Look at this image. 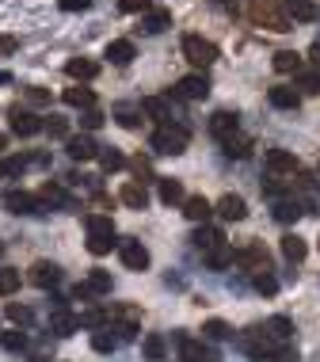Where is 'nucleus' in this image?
<instances>
[{
	"label": "nucleus",
	"instance_id": "nucleus-1",
	"mask_svg": "<svg viewBox=\"0 0 320 362\" xmlns=\"http://www.w3.org/2000/svg\"><path fill=\"white\" fill-rule=\"evenodd\" d=\"M187 141H191V130L183 123H164L153 130L149 145H153L160 157H180V153H187Z\"/></svg>",
	"mask_w": 320,
	"mask_h": 362
},
{
	"label": "nucleus",
	"instance_id": "nucleus-2",
	"mask_svg": "<svg viewBox=\"0 0 320 362\" xmlns=\"http://www.w3.org/2000/svg\"><path fill=\"white\" fill-rule=\"evenodd\" d=\"M111 248H115V222L107 214H92L88 217V252L107 255Z\"/></svg>",
	"mask_w": 320,
	"mask_h": 362
},
{
	"label": "nucleus",
	"instance_id": "nucleus-3",
	"mask_svg": "<svg viewBox=\"0 0 320 362\" xmlns=\"http://www.w3.org/2000/svg\"><path fill=\"white\" fill-rule=\"evenodd\" d=\"M183 58L195 69H210L213 61H217V46H213L210 39H202V34H187V39H183Z\"/></svg>",
	"mask_w": 320,
	"mask_h": 362
},
{
	"label": "nucleus",
	"instance_id": "nucleus-4",
	"mask_svg": "<svg viewBox=\"0 0 320 362\" xmlns=\"http://www.w3.org/2000/svg\"><path fill=\"white\" fill-rule=\"evenodd\" d=\"M252 19L255 23H263V27H271V31H290V16H286V8H279V4H275V0H259V4H255L252 8Z\"/></svg>",
	"mask_w": 320,
	"mask_h": 362
},
{
	"label": "nucleus",
	"instance_id": "nucleus-5",
	"mask_svg": "<svg viewBox=\"0 0 320 362\" xmlns=\"http://www.w3.org/2000/svg\"><path fill=\"white\" fill-rule=\"evenodd\" d=\"M267 175L271 180H294L297 175V160L294 153H286V149H267Z\"/></svg>",
	"mask_w": 320,
	"mask_h": 362
},
{
	"label": "nucleus",
	"instance_id": "nucleus-6",
	"mask_svg": "<svg viewBox=\"0 0 320 362\" xmlns=\"http://www.w3.org/2000/svg\"><path fill=\"white\" fill-rule=\"evenodd\" d=\"M206 96H210V81H206L202 73L183 76V81H175V88H172V99H183V103H195V99H206Z\"/></svg>",
	"mask_w": 320,
	"mask_h": 362
},
{
	"label": "nucleus",
	"instance_id": "nucleus-7",
	"mask_svg": "<svg viewBox=\"0 0 320 362\" xmlns=\"http://www.w3.org/2000/svg\"><path fill=\"white\" fill-rule=\"evenodd\" d=\"M4 210L8 214H42V198L39 195H27V191H8L4 195Z\"/></svg>",
	"mask_w": 320,
	"mask_h": 362
},
{
	"label": "nucleus",
	"instance_id": "nucleus-8",
	"mask_svg": "<svg viewBox=\"0 0 320 362\" xmlns=\"http://www.w3.org/2000/svg\"><path fill=\"white\" fill-rule=\"evenodd\" d=\"M65 153L73 160H96L99 157V145H96L92 134H69V138H65Z\"/></svg>",
	"mask_w": 320,
	"mask_h": 362
},
{
	"label": "nucleus",
	"instance_id": "nucleus-9",
	"mask_svg": "<svg viewBox=\"0 0 320 362\" xmlns=\"http://www.w3.org/2000/svg\"><path fill=\"white\" fill-rule=\"evenodd\" d=\"M141 111H145L149 118H156V126H164V123H175V107H172V96H149L145 103H141Z\"/></svg>",
	"mask_w": 320,
	"mask_h": 362
},
{
	"label": "nucleus",
	"instance_id": "nucleus-10",
	"mask_svg": "<svg viewBox=\"0 0 320 362\" xmlns=\"http://www.w3.org/2000/svg\"><path fill=\"white\" fill-rule=\"evenodd\" d=\"M8 123H12V134H16V138H34V134L42 130V118L31 115V111H23V107H12Z\"/></svg>",
	"mask_w": 320,
	"mask_h": 362
},
{
	"label": "nucleus",
	"instance_id": "nucleus-11",
	"mask_svg": "<svg viewBox=\"0 0 320 362\" xmlns=\"http://www.w3.org/2000/svg\"><path fill=\"white\" fill-rule=\"evenodd\" d=\"M237 130H240V123H237V111H213L210 115V134L217 141H229V138H237Z\"/></svg>",
	"mask_w": 320,
	"mask_h": 362
},
{
	"label": "nucleus",
	"instance_id": "nucleus-12",
	"mask_svg": "<svg viewBox=\"0 0 320 362\" xmlns=\"http://www.w3.org/2000/svg\"><path fill=\"white\" fill-rule=\"evenodd\" d=\"M31 282L39 290H54L61 282V267L58 264H50V259H39V264L31 267Z\"/></svg>",
	"mask_w": 320,
	"mask_h": 362
},
{
	"label": "nucleus",
	"instance_id": "nucleus-13",
	"mask_svg": "<svg viewBox=\"0 0 320 362\" xmlns=\"http://www.w3.org/2000/svg\"><path fill=\"white\" fill-rule=\"evenodd\" d=\"M118 252H122V264L130 267V271H145L149 267V248L141 244V240H122Z\"/></svg>",
	"mask_w": 320,
	"mask_h": 362
},
{
	"label": "nucleus",
	"instance_id": "nucleus-14",
	"mask_svg": "<svg viewBox=\"0 0 320 362\" xmlns=\"http://www.w3.org/2000/svg\"><path fill=\"white\" fill-rule=\"evenodd\" d=\"M233 264L255 267V275H259V271H271V259H267V252H263V244H248L244 252H237V255H233Z\"/></svg>",
	"mask_w": 320,
	"mask_h": 362
},
{
	"label": "nucleus",
	"instance_id": "nucleus-15",
	"mask_svg": "<svg viewBox=\"0 0 320 362\" xmlns=\"http://www.w3.org/2000/svg\"><path fill=\"white\" fill-rule=\"evenodd\" d=\"M76 328H81V321H76V317L69 313V309H54V313H50V332H54L58 339L73 336Z\"/></svg>",
	"mask_w": 320,
	"mask_h": 362
},
{
	"label": "nucleus",
	"instance_id": "nucleus-16",
	"mask_svg": "<svg viewBox=\"0 0 320 362\" xmlns=\"http://www.w3.org/2000/svg\"><path fill=\"white\" fill-rule=\"evenodd\" d=\"M267 99H271V107H279V111H297V107H301V92L286 88V84L271 88V92H267Z\"/></svg>",
	"mask_w": 320,
	"mask_h": 362
},
{
	"label": "nucleus",
	"instance_id": "nucleus-17",
	"mask_svg": "<svg viewBox=\"0 0 320 362\" xmlns=\"http://www.w3.org/2000/svg\"><path fill=\"white\" fill-rule=\"evenodd\" d=\"M164 27H172V12L168 8H149L145 16H141V31L145 34H160Z\"/></svg>",
	"mask_w": 320,
	"mask_h": 362
},
{
	"label": "nucleus",
	"instance_id": "nucleus-18",
	"mask_svg": "<svg viewBox=\"0 0 320 362\" xmlns=\"http://www.w3.org/2000/svg\"><path fill=\"white\" fill-rule=\"evenodd\" d=\"M286 16H290V23H312V19L320 16V8L312 4V0H286Z\"/></svg>",
	"mask_w": 320,
	"mask_h": 362
},
{
	"label": "nucleus",
	"instance_id": "nucleus-19",
	"mask_svg": "<svg viewBox=\"0 0 320 362\" xmlns=\"http://www.w3.org/2000/svg\"><path fill=\"white\" fill-rule=\"evenodd\" d=\"M217 214H222L225 222H244L248 206H244V198H240V195H225L222 202H217Z\"/></svg>",
	"mask_w": 320,
	"mask_h": 362
},
{
	"label": "nucleus",
	"instance_id": "nucleus-20",
	"mask_svg": "<svg viewBox=\"0 0 320 362\" xmlns=\"http://www.w3.org/2000/svg\"><path fill=\"white\" fill-rule=\"evenodd\" d=\"M107 58H111V65H130V61L138 58V50H134L130 39H115L107 46Z\"/></svg>",
	"mask_w": 320,
	"mask_h": 362
},
{
	"label": "nucleus",
	"instance_id": "nucleus-21",
	"mask_svg": "<svg viewBox=\"0 0 320 362\" xmlns=\"http://www.w3.org/2000/svg\"><path fill=\"white\" fill-rule=\"evenodd\" d=\"M263 332L275 339L279 347H290V336H294V324L286 321V317H271V321L263 324Z\"/></svg>",
	"mask_w": 320,
	"mask_h": 362
},
{
	"label": "nucleus",
	"instance_id": "nucleus-22",
	"mask_svg": "<svg viewBox=\"0 0 320 362\" xmlns=\"http://www.w3.org/2000/svg\"><path fill=\"white\" fill-rule=\"evenodd\" d=\"M191 240H195V248H198V252H213V248H222L225 244V237H222V229H210V225H202V229H198L195 233V237H191Z\"/></svg>",
	"mask_w": 320,
	"mask_h": 362
},
{
	"label": "nucleus",
	"instance_id": "nucleus-23",
	"mask_svg": "<svg viewBox=\"0 0 320 362\" xmlns=\"http://www.w3.org/2000/svg\"><path fill=\"white\" fill-rule=\"evenodd\" d=\"M301 214H305V206L297 202V198H279V202H275V222H282V225L297 222Z\"/></svg>",
	"mask_w": 320,
	"mask_h": 362
},
{
	"label": "nucleus",
	"instance_id": "nucleus-24",
	"mask_svg": "<svg viewBox=\"0 0 320 362\" xmlns=\"http://www.w3.org/2000/svg\"><path fill=\"white\" fill-rule=\"evenodd\" d=\"M118 198H122L130 210H145V202H149V191H145V183H126L122 191H118Z\"/></svg>",
	"mask_w": 320,
	"mask_h": 362
},
{
	"label": "nucleus",
	"instance_id": "nucleus-25",
	"mask_svg": "<svg viewBox=\"0 0 320 362\" xmlns=\"http://www.w3.org/2000/svg\"><path fill=\"white\" fill-rule=\"evenodd\" d=\"M175 343H180V362H206V347L198 343V339L175 336Z\"/></svg>",
	"mask_w": 320,
	"mask_h": 362
},
{
	"label": "nucleus",
	"instance_id": "nucleus-26",
	"mask_svg": "<svg viewBox=\"0 0 320 362\" xmlns=\"http://www.w3.org/2000/svg\"><path fill=\"white\" fill-rule=\"evenodd\" d=\"M183 214H187L191 222H206V217L213 214V206L206 202L202 195H191V198H183Z\"/></svg>",
	"mask_w": 320,
	"mask_h": 362
},
{
	"label": "nucleus",
	"instance_id": "nucleus-27",
	"mask_svg": "<svg viewBox=\"0 0 320 362\" xmlns=\"http://www.w3.org/2000/svg\"><path fill=\"white\" fill-rule=\"evenodd\" d=\"M156 191H160V202L164 206H175V202H183V183L180 180H156Z\"/></svg>",
	"mask_w": 320,
	"mask_h": 362
},
{
	"label": "nucleus",
	"instance_id": "nucleus-28",
	"mask_svg": "<svg viewBox=\"0 0 320 362\" xmlns=\"http://www.w3.org/2000/svg\"><path fill=\"white\" fill-rule=\"evenodd\" d=\"M65 103H69V107L88 111V107H96V92H92V88H81V84H76V88H65Z\"/></svg>",
	"mask_w": 320,
	"mask_h": 362
},
{
	"label": "nucleus",
	"instance_id": "nucleus-29",
	"mask_svg": "<svg viewBox=\"0 0 320 362\" xmlns=\"http://www.w3.org/2000/svg\"><path fill=\"white\" fill-rule=\"evenodd\" d=\"M233 255H237V252H233L229 244H222V248H213V252H206L202 259H206V267H210V271H225V267L233 264Z\"/></svg>",
	"mask_w": 320,
	"mask_h": 362
},
{
	"label": "nucleus",
	"instance_id": "nucleus-30",
	"mask_svg": "<svg viewBox=\"0 0 320 362\" xmlns=\"http://www.w3.org/2000/svg\"><path fill=\"white\" fill-rule=\"evenodd\" d=\"M65 73L73 76V81H92V76L99 73V65H96V61H88V58H73L65 65Z\"/></svg>",
	"mask_w": 320,
	"mask_h": 362
},
{
	"label": "nucleus",
	"instance_id": "nucleus-31",
	"mask_svg": "<svg viewBox=\"0 0 320 362\" xmlns=\"http://www.w3.org/2000/svg\"><path fill=\"white\" fill-rule=\"evenodd\" d=\"M305 252H309V248H305V240L297 237V233L282 237V255H286L290 264H301V259H305Z\"/></svg>",
	"mask_w": 320,
	"mask_h": 362
},
{
	"label": "nucleus",
	"instance_id": "nucleus-32",
	"mask_svg": "<svg viewBox=\"0 0 320 362\" xmlns=\"http://www.w3.org/2000/svg\"><path fill=\"white\" fill-rule=\"evenodd\" d=\"M275 69H279V73H301V54H294V50H279V54H275Z\"/></svg>",
	"mask_w": 320,
	"mask_h": 362
},
{
	"label": "nucleus",
	"instance_id": "nucleus-33",
	"mask_svg": "<svg viewBox=\"0 0 320 362\" xmlns=\"http://www.w3.org/2000/svg\"><path fill=\"white\" fill-rule=\"evenodd\" d=\"M115 123L122 126V130H138V107L134 103H115Z\"/></svg>",
	"mask_w": 320,
	"mask_h": 362
},
{
	"label": "nucleus",
	"instance_id": "nucleus-34",
	"mask_svg": "<svg viewBox=\"0 0 320 362\" xmlns=\"http://www.w3.org/2000/svg\"><path fill=\"white\" fill-rule=\"evenodd\" d=\"M39 198H42V202H50V206H65V210H69V206H73V198H69L65 191L58 187V183H46Z\"/></svg>",
	"mask_w": 320,
	"mask_h": 362
},
{
	"label": "nucleus",
	"instance_id": "nucleus-35",
	"mask_svg": "<svg viewBox=\"0 0 320 362\" xmlns=\"http://www.w3.org/2000/svg\"><path fill=\"white\" fill-rule=\"evenodd\" d=\"M27 164H31V157H4V160H0V175H4V180H12V175H23Z\"/></svg>",
	"mask_w": 320,
	"mask_h": 362
},
{
	"label": "nucleus",
	"instance_id": "nucleus-36",
	"mask_svg": "<svg viewBox=\"0 0 320 362\" xmlns=\"http://www.w3.org/2000/svg\"><path fill=\"white\" fill-rule=\"evenodd\" d=\"M164 336H145V343H141V351H145L149 362H164Z\"/></svg>",
	"mask_w": 320,
	"mask_h": 362
},
{
	"label": "nucleus",
	"instance_id": "nucleus-37",
	"mask_svg": "<svg viewBox=\"0 0 320 362\" xmlns=\"http://www.w3.org/2000/svg\"><path fill=\"white\" fill-rule=\"evenodd\" d=\"M99 164H103V172H118V168H126V157L118 153V149H99Z\"/></svg>",
	"mask_w": 320,
	"mask_h": 362
},
{
	"label": "nucleus",
	"instance_id": "nucleus-38",
	"mask_svg": "<svg viewBox=\"0 0 320 362\" xmlns=\"http://www.w3.org/2000/svg\"><path fill=\"white\" fill-rule=\"evenodd\" d=\"M297 88L305 96H320V69H309V73H297Z\"/></svg>",
	"mask_w": 320,
	"mask_h": 362
},
{
	"label": "nucleus",
	"instance_id": "nucleus-39",
	"mask_svg": "<svg viewBox=\"0 0 320 362\" xmlns=\"http://www.w3.org/2000/svg\"><path fill=\"white\" fill-rule=\"evenodd\" d=\"M19 290V271L16 267H4V271H0V297H12Z\"/></svg>",
	"mask_w": 320,
	"mask_h": 362
},
{
	"label": "nucleus",
	"instance_id": "nucleus-40",
	"mask_svg": "<svg viewBox=\"0 0 320 362\" xmlns=\"http://www.w3.org/2000/svg\"><path fill=\"white\" fill-rule=\"evenodd\" d=\"M88 290H92V294H111V275L96 267V271L88 275Z\"/></svg>",
	"mask_w": 320,
	"mask_h": 362
},
{
	"label": "nucleus",
	"instance_id": "nucleus-41",
	"mask_svg": "<svg viewBox=\"0 0 320 362\" xmlns=\"http://www.w3.org/2000/svg\"><path fill=\"white\" fill-rule=\"evenodd\" d=\"M4 313H8L12 324H31V309L19 305V301H8V305H4Z\"/></svg>",
	"mask_w": 320,
	"mask_h": 362
},
{
	"label": "nucleus",
	"instance_id": "nucleus-42",
	"mask_svg": "<svg viewBox=\"0 0 320 362\" xmlns=\"http://www.w3.org/2000/svg\"><path fill=\"white\" fill-rule=\"evenodd\" d=\"M111 332H115V339H118V343H126V339H134V336H138V321H122V317H118V321H115V328H111Z\"/></svg>",
	"mask_w": 320,
	"mask_h": 362
},
{
	"label": "nucleus",
	"instance_id": "nucleus-43",
	"mask_svg": "<svg viewBox=\"0 0 320 362\" xmlns=\"http://www.w3.org/2000/svg\"><path fill=\"white\" fill-rule=\"evenodd\" d=\"M42 130H46L50 138H69V123L65 118H58V115H50L46 123H42Z\"/></svg>",
	"mask_w": 320,
	"mask_h": 362
},
{
	"label": "nucleus",
	"instance_id": "nucleus-44",
	"mask_svg": "<svg viewBox=\"0 0 320 362\" xmlns=\"http://www.w3.org/2000/svg\"><path fill=\"white\" fill-rule=\"evenodd\" d=\"M252 286L259 290V294H275V290H279V279H275L271 271H259V275L252 279Z\"/></svg>",
	"mask_w": 320,
	"mask_h": 362
},
{
	"label": "nucleus",
	"instance_id": "nucleus-45",
	"mask_svg": "<svg viewBox=\"0 0 320 362\" xmlns=\"http://www.w3.org/2000/svg\"><path fill=\"white\" fill-rule=\"evenodd\" d=\"M107 317H111V313H103V309H84V313L76 317V321H81V328H99V324H103Z\"/></svg>",
	"mask_w": 320,
	"mask_h": 362
},
{
	"label": "nucleus",
	"instance_id": "nucleus-46",
	"mask_svg": "<svg viewBox=\"0 0 320 362\" xmlns=\"http://www.w3.org/2000/svg\"><path fill=\"white\" fill-rule=\"evenodd\" d=\"M0 343L8 347V351H23V347H27V336H23L19 328H12V332H4V336H0Z\"/></svg>",
	"mask_w": 320,
	"mask_h": 362
},
{
	"label": "nucleus",
	"instance_id": "nucleus-47",
	"mask_svg": "<svg viewBox=\"0 0 320 362\" xmlns=\"http://www.w3.org/2000/svg\"><path fill=\"white\" fill-rule=\"evenodd\" d=\"M92 347H96L99 354H111L118 347V339L115 336H107V332H96V336H92Z\"/></svg>",
	"mask_w": 320,
	"mask_h": 362
},
{
	"label": "nucleus",
	"instance_id": "nucleus-48",
	"mask_svg": "<svg viewBox=\"0 0 320 362\" xmlns=\"http://www.w3.org/2000/svg\"><path fill=\"white\" fill-rule=\"evenodd\" d=\"M118 8L130 12V16H145V12L153 8V0H118Z\"/></svg>",
	"mask_w": 320,
	"mask_h": 362
},
{
	"label": "nucleus",
	"instance_id": "nucleus-49",
	"mask_svg": "<svg viewBox=\"0 0 320 362\" xmlns=\"http://www.w3.org/2000/svg\"><path fill=\"white\" fill-rule=\"evenodd\" d=\"M81 126H84V130H99V126H103V111H99V107H88V111L81 115Z\"/></svg>",
	"mask_w": 320,
	"mask_h": 362
},
{
	"label": "nucleus",
	"instance_id": "nucleus-50",
	"mask_svg": "<svg viewBox=\"0 0 320 362\" xmlns=\"http://www.w3.org/2000/svg\"><path fill=\"white\" fill-rule=\"evenodd\" d=\"M206 336H210V339H229V324H225V321H206Z\"/></svg>",
	"mask_w": 320,
	"mask_h": 362
},
{
	"label": "nucleus",
	"instance_id": "nucleus-51",
	"mask_svg": "<svg viewBox=\"0 0 320 362\" xmlns=\"http://www.w3.org/2000/svg\"><path fill=\"white\" fill-rule=\"evenodd\" d=\"M222 145H225L229 157H248V141L244 138H229V141H222Z\"/></svg>",
	"mask_w": 320,
	"mask_h": 362
},
{
	"label": "nucleus",
	"instance_id": "nucleus-52",
	"mask_svg": "<svg viewBox=\"0 0 320 362\" xmlns=\"http://www.w3.org/2000/svg\"><path fill=\"white\" fill-rule=\"evenodd\" d=\"M27 103H34V107H46V103H50V92H46V88H27Z\"/></svg>",
	"mask_w": 320,
	"mask_h": 362
},
{
	"label": "nucleus",
	"instance_id": "nucleus-53",
	"mask_svg": "<svg viewBox=\"0 0 320 362\" xmlns=\"http://www.w3.org/2000/svg\"><path fill=\"white\" fill-rule=\"evenodd\" d=\"M19 50V39H12V34H0V58H8V54H16Z\"/></svg>",
	"mask_w": 320,
	"mask_h": 362
},
{
	"label": "nucleus",
	"instance_id": "nucleus-54",
	"mask_svg": "<svg viewBox=\"0 0 320 362\" xmlns=\"http://www.w3.org/2000/svg\"><path fill=\"white\" fill-rule=\"evenodd\" d=\"M61 12H88L92 8V0H58Z\"/></svg>",
	"mask_w": 320,
	"mask_h": 362
},
{
	"label": "nucleus",
	"instance_id": "nucleus-55",
	"mask_svg": "<svg viewBox=\"0 0 320 362\" xmlns=\"http://www.w3.org/2000/svg\"><path fill=\"white\" fill-rule=\"evenodd\" d=\"M134 172H138V180H141V183H145L149 175H153V168H149V160H141V157H138V160H134Z\"/></svg>",
	"mask_w": 320,
	"mask_h": 362
},
{
	"label": "nucleus",
	"instance_id": "nucleus-56",
	"mask_svg": "<svg viewBox=\"0 0 320 362\" xmlns=\"http://www.w3.org/2000/svg\"><path fill=\"white\" fill-rule=\"evenodd\" d=\"M73 297H76V301H88V297H92L88 282H76V286H73Z\"/></svg>",
	"mask_w": 320,
	"mask_h": 362
},
{
	"label": "nucleus",
	"instance_id": "nucleus-57",
	"mask_svg": "<svg viewBox=\"0 0 320 362\" xmlns=\"http://www.w3.org/2000/svg\"><path fill=\"white\" fill-rule=\"evenodd\" d=\"M309 58H312V65L320 69V42H317V46H312V50H309Z\"/></svg>",
	"mask_w": 320,
	"mask_h": 362
},
{
	"label": "nucleus",
	"instance_id": "nucleus-58",
	"mask_svg": "<svg viewBox=\"0 0 320 362\" xmlns=\"http://www.w3.org/2000/svg\"><path fill=\"white\" fill-rule=\"evenodd\" d=\"M12 81V73H4V69H0V84H8Z\"/></svg>",
	"mask_w": 320,
	"mask_h": 362
},
{
	"label": "nucleus",
	"instance_id": "nucleus-59",
	"mask_svg": "<svg viewBox=\"0 0 320 362\" xmlns=\"http://www.w3.org/2000/svg\"><path fill=\"white\" fill-rule=\"evenodd\" d=\"M4 145H8V138H4V134H0V153H4Z\"/></svg>",
	"mask_w": 320,
	"mask_h": 362
},
{
	"label": "nucleus",
	"instance_id": "nucleus-60",
	"mask_svg": "<svg viewBox=\"0 0 320 362\" xmlns=\"http://www.w3.org/2000/svg\"><path fill=\"white\" fill-rule=\"evenodd\" d=\"M0 252H4V244H0Z\"/></svg>",
	"mask_w": 320,
	"mask_h": 362
},
{
	"label": "nucleus",
	"instance_id": "nucleus-61",
	"mask_svg": "<svg viewBox=\"0 0 320 362\" xmlns=\"http://www.w3.org/2000/svg\"><path fill=\"white\" fill-rule=\"evenodd\" d=\"M222 4H229V0H222Z\"/></svg>",
	"mask_w": 320,
	"mask_h": 362
},
{
	"label": "nucleus",
	"instance_id": "nucleus-62",
	"mask_svg": "<svg viewBox=\"0 0 320 362\" xmlns=\"http://www.w3.org/2000/svg\"><path fill=\"white\" fill-rule=\"evenodd\" d=\"M317 172H320V164H317Z\"/></svg>",
	"mask_w": 320,
	"mask_h": 362
}]
</instances>
